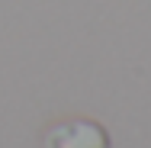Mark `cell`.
<instances>
[{
    "label": "cell",
    "instance_id": "obj_1",
    "mask_svg": "<svg viewBox=\"0 0 151 148\" xmlns=\"http://www.w3.org/2000/svg\"><path fill=\"white\" fill-rule=\"evenodd\" d=\"M45 148H109V135L90 119H74L52 129Z\"/></svg>",
    "mask_w": 151,
    "mask_h": 148
}]
</instances>
